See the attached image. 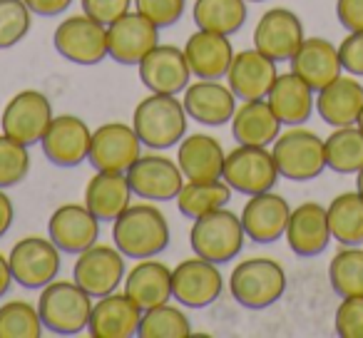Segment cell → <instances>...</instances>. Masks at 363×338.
I'll list each match as a JSON object with an SVG mask.
<instances>
[{
    "mask_svg": "<svg viewBox=\"0 0 363 338\" xmlns=\"http://www.w3.org/2000/svg\"><path fill=\"white\" fill-rule=\"evenodd\" d=\"M169 222L155 204H130L112 222V242L127 259H152L169 247Z\"/></svg>",
    "mask_w": 363,
    "mask_h": 338,
    "instance_id": "obj_1",
    "label": "cell"
},
{
    "mask_svg": "<svg viewBox=\"0 0 363 338\" xmlns=\"http://www.w3.org/2000/svg\"><path fill=\"white\" fill-rule=\"evenodd\" d=\"M187 110L177 100V95H157L150 92L145 100L137 102L132 112V127L142 145L155 152L177 147L187 137Z\"/></svg>",
    "mask_w": 363,
    "mask_h": 338,
    "instance_id": "obj_2",
    "label": "cell"
},
{
    "mask_svg": "<svg viewBox=\"0 0 363 338\" xmlns=\"http://www.w3.org/2000/svg\"><path fill=\"white\" fill-rule=\"evenodd\" d=\"M92 296L72 278V281H50L40 288L38 311H40L45 331L55 336H77L87 331L92 313Z\"/></svg>",
    "mask_w": 363,
    "mask_h": 338,
    "instance_id": "obj_3",
    "label": "cell"
},
{
    "mask_svg": "<svg viewBox=\"0 0 363 338\" xmlns=\"http://www.w3.org/2000/svg\"><path fill=\"white\" fill-rule=\"evenodd\" d=\"M286 291V271L269 257L244 259L229 276V293L239 306L249 311H264L274 306Z\"/></svg>",
    "mask_w": 363,
    "mask_h": 338,
    "instance_id": "obj_4",
    "label": "cell"
},
{
    "mask_svg": "<svg viewBox=\"0 0 363 338\" xmlns=\"http://www.w3.org/2000/svg\"><path fill=\"white\" fill-rule=\"evenodd\" d=\"M244 239L247 234H244L242 219L227 207L197 217L189 229L192 252L207 261L219 264V266L239 257V252L244 249Z\"/></svg>",
    "mask_w": 363,
    "mask_h": 338,
    "instance_id": "obj_5",
    "label": "cell"
},
{
    "mask_svg": "<svg viewBox=\"0 0 363 338\" xmlns=\"http://www.w3.org/2000/svg\"><path fill=\"white\" fill-rule=\"evenodd\" d=\"M272 154L279 174L291 182H311L326 169L323 140L301 125L281 132L272 145Z\"/></svg>",
    "mask_w": 363,
    "mask_h": 338,
    "instance_id": "obj_6",
    "label": "cell"
},
{
    "mask_svg": "<svg viewBox=\"0 0 363 338\" xmlns=\"http://www.w3.org/2000/svg\"><path fill=\"white\" fill-rule=\"evenodd\" d=\"M279 169L272 150L257 145H239L224 159L222 179L239 194H262L272 192L279 182Z\"/></svg>",
    "mask_w": 363,
    "mask_h": 338,
    "instance_id": "obj_7",
    "label": "cell"
},
{
    "mask_svg": "<svg viewBox=\"0 0 363 338\" xmlns=\"http://www.w3.org/2000/svg\"><path fill=\"white\" fill-rule=\"evenodd\" d=\"M52 45L57 55L75 65H97L107 55V28L90 16H70L55 28Z\"/></svg>",
    "mask_w": 363,
    "mask_h": 338,
    "instance_id": "obj_8",
    "label": "cell"
},
{
    "mask_svg": "<svg viewBox=\"0 0 363 338\" xmlns=\"http://www.w3.org/2000/svg\"><path fill=\"white\" fill-rule=\"evenodd\" d=\"M224 276L219 271V264L197 257L184 259L172 269V298L179 306L187 308H207L222 296Z\"/></svg>",
    "mask_w": 363,
    "mask_h": 338,
    "instance_id": "obj_9",
    "label": "cell"
},
{
    "mask_svg": "<svg viewBox=\"0 0 363 338\" xmlns=\"http://www.w3.org/2000/svg\"><path fill=\"white\" fill-rule=\"evenodd\" d=\"M8 261L18 286L43 288L60 274V249L50 242V237H23L13 244Z\"/></svg>",
    "mask_w": 363,
    "mask_h": 338,
    "instance_id": "obj_10",
    "label": "cell"
},
{
    "mask_svg": "<svg viewBox=\"0 0 363 338\" xmlns=\"http://www.w3.org/2000/svg\"><path fill=\"white\" fill-rule=\"evenodd\" d=\"M52 105L40 90H21L3 107L0 127L8 137L33 147L43 140L52 122Z\"/></svg>",
    "mask_w": 363,
    "mask_h": 338,
    "instance_id": "obj_11",
    "label": "cell"
},
{
    "mask_svg": "<svg viewBox=\"0 0 363 338\" xmlns=\"http://www.w3.org/2000/svg\"><path fill=\"white\" fill-rule=\"evenodd\" d=\"M127 182L132 194L147 202H172L184 187V174L179 164L164 154H140L127 169Z\"/></svg>",
    "mask_w": 363,
    "mask_h": 338,
    "instance_id": "obj_12",
    "label": "cell"
},
{
    "mask_svg": "<svg viewBox=\"0 0 363 338\" xmlns=\"http://www.w3.org/2000/svg\"><path fill=\"white\" fill-rule=\"evenodd\" d=\"M155 45H160V28L140 11L125 13L107 26V55L117 65L137 67Z\"/></svg>",
    "mask_w": 363,
    "mask_h": 338,
    "instance_id": "obj_13",
    "label": "cell"
},
{
    "mask_svg": "<svg viewBox=\"0 0 363 338\" xmlns=\"http://www.w3.org/2000/svg\"><path fill=\"white\" fill-rule=\"evenodd\" d=\"M142 140L135 127L125 122H105L92 132L90 142V164L102 172H127L132 162L142 154Z\"/></svg>",
    "mask_w": 363,
    "mask_h": 338,
    "instance_id": "obj_14",
    "label": "cell"
},
{
    "mask_svg": "<svg viewBox=\"0 0 363 338\" xmlns=\"http://www.w3.org/2000/svg\"><path fill=\"white\" fill-rule=\"evenodd\" d=\"M125 254L117 247L92 244L82 254H77V261L72 266V278L90 293L92 298L107 296L117 291L125 281Z\"/></svg>",
    "mask_w": 363,
    "mask_h": 338,
    "instance_id": "obj_15",
    "label": "cell"
},
{
    "mask_svg": "<svg viewBox=\"0 0 363 338\" xmlns=\"http://www.w3.org/2000/svg\"><path fill=\"white\" fill-rule=\"evenodd\" d=\"M90 142L92 130L82 117L57 115L52 117L50 127L43 135L40 147L48 162H52L55 167H62V169H72V167H80L87 159Z\"/></svg>",
    "mask_w": 363,
    "mask_h": 338,
    "instance_id": "obj_16",
    "label": "cell"
},
{
    "mask_svg": "<svg viewBox=\"0 0 363 338\" xmlns=\"http://www.w3.org/2000/svg\"><path fill=\"white\" fill-rule=\"evenodd\" d=\"M303 23L289 8H269L254 28V47L274 62H289L303 43Z\"/></svg>",
    "mask_w": 363,
    "mask_h": 338,
    "instance_id": "obj_17",
    "label": "cell"
},
{
    "mask_svg": "<svg viewBox=\"0 0 363 338\" xmlns=\"http://www.w3.org/2000/svg\"><path fill=\"white\" fill-rule=\"evenodd\" d=\"M142 85L157 95H179L187 90L192 70L184 50L174 45H155L137 65Z\"/></svg>",
    "mask_w": 363,
    "mask_h": 338,
    "instance_id": "obj_18",
    "label": "cell"
},
{
    "mask_svg": "<svg viewBox=\"0 0 363 338\" xmlns=\"http://www.w3.org/2000/svg\"><path fill=\"white\" fill-rule=\"evenodd\" d=\"M100 219L85 204H60L48 219V237L60 252L82 254L100 239Z\"/></svg>",
    "mask_w": 363,
    "mask_h": 338,
    "instance_id": "obj_19",
    "label": "cell"
},
{
    "mask_svg": "<svg viewBox=\"0 0 363 338\" xmlns=\"http://www.w3.org/2000/svg\"><path fill=\"white\" fill-rule=\"evenodd\" d=\"M291 217V207L289 202L272 192H262V194H252L249 202L244 204L242 214V227L244 234L252 239L254 244H274L286 234V224Z\"/></svg>",
    "mask_w": 363,
    "mask_h": 338,
    "instance_id": "obj_20",
    "label": "cell"
},
{
    "mask_svg": "<svg viewBox=\"0 0 363 338\" xmlns=\"http://www.w3.org/2000/svg\"><path fill=\"white\" fill-rule=\"evenodd\" d=\"M182 105L187 110L189 120L204 127H222L232 122L237 110V95L229 85H222L219 80H199L189 82Z\"/></svg>",
    "mask_w": 363,
    "mask_h": 338,
    "instance_id": "obj_21",
    "label": "cell"
},
{
    "mask_svg": "<svg viewBox=\"0 0 363 338\" xmlns=\"http://www.w3.org/2000/svg\"><path fill=\"white\" fill-rule=\"evenodd\" d=\"M286 242L296 257L311 259L326 252L331 242V227H328L326 207L318 202H303L296 209H291V217L286 224Z\"/></svg>",
    "mask_w": 363,
    "mask_h": 338,
    "instance_id": "obj_22",
    "label": "cell"
},
{
    "mask_svg": "<svg viewBox=\"0 0 363 338\" xmlns=\"http://www.w3.org/2000/svg\"><path fill=\"white\" fill-rule=\"evenodd\" d=\"M277 62L259 52L257 47L234 52L232 67L227 72V85L237 100H264L277 80Z\"/></svg>",
    "mask_w": 363,
    "mask_h": 338,
    "instance_id": "obj_23",
    "label": "cell"
},
{
    "mask_svg": "<svg viewBox=\"0 0 363 338\" xmlns=\"http://www.w3.org/2000/svg\"><path fill=\"white\" fill-rule=\"evenodd\" d=\"M142 321V308L125 291L107 293L92 303L87 333L92 338H132Z\"/></svg>",
    "mask_w": 363,
    "mask_h": 338,
    "instance_id": "obj_24",
    "label": "cell"
},
{
    "mask_svg": "<svg viewBox=\"0 0 363 338\" xmlns=\"http://www.w3.org/2000/svg\"><path fill=\"white\" fill-rule=\"evenodd\" d=\"M182 50H184L192 75H197L199 80H222L227 77L234 60V45L229 35L202 30V28L187 38Z\"/></svg>",
    "mask_w": 363,
    "mask_h": 338,
    "instance_id": "obj_25",
    "label": "cell"
},
{
    "mask_svg": "<svg viewBox=\"0 0 363 338\" xmlns=\"http://www.w3.org/2000/svg\"><path fill=\"white\" fill-rule=\"evenodd\" d=\"M224 159H227V152L222 150V142L204 132L187 135L177 145V164L189 182L219 179L224 172Z\"/></svg>",
    "mask_w": 363,
    "mask_h": 338,
    "instance_id": "obj_26",
    "label": "cell"
},
{
    "mask_svg": "<svg viewBox=\"0 0 363 338\" xmlns=\"http://www.w3.org/2000/svg\"><path fill=\"white\" fill-rule=\"evenodd\" d=\"M289 62H291V72L306 80L313 92L326 87L343 72L338 47L326 38H303L301 47L294 52Z\"/></svg>",
    "mask_w": 363,
    "mask_h": 338,
    "instance_id": "obj_27",
    "label": "cell"
},
{
    "mask_svg": "<svg viewBox=\"0 0 363 338\" xmlns=\"http://www.w3.org/2000/svg\"><path fill=\"white\" fill-rule=\"evenodd\" d=\"M361 110H363V85L356 77L338 75L333 82L321 87L316 95L318 117L331 127L356 125Z\"/></svg>",
    "mask_w": 363,
    "mask_h": 338,
    "instance_id": "obj_28",
    "label": "cell"
},
{
    "mask_svg": "<svg viewBox=\"0 0 363 338\" xmlns=\"http://www.w3.org/2000/svg\"><path fill=\"white\" fill-rule=\"evenodd\" d=\"M269 105H272L274 115L281 120L286 127L306 125L308 117L316 110V100H313V90L308 87L306 80L296 75V72H284L277 75L272 90L267 95Z\"/></svg>",
    "mask_w": 363,
    "mask_h": 338,
    "instance_id": "obj_29",
    "label": "cell"
},
{
    "mask_svg": "<svg viewBox=\"0 0 363 338\" xmlns=\"http://www.w3.org/2000/svg\"><path fill=\"white\" fill-rule=\"evenodd\" d=\"M125 293L145 311L172 298V269L152 259H137V266L125 274Z\"/></svg>",
    "mask_w": 363,
    "mask_h": 338,
    "instance_id": "obj_30",
    "label": "cell"
},
{
    "mask_svg": "<svg viewBox=\"0 0 363 338\" xmlns=\"http://www.w3.org/2000/svg\"><path fill=\"white\" fill-rule=\"evenodd\" d=\"M281 120L274 115L269 100H244L234 110L232 135L237 145H257L272 147L277 137L281 135Z\"/></svg>",
    "mask_w": 363,
    "mask_h": 338,
    "instance_id": "obj_31",
    "label": "cell"
},
{
    "mask_svg": "<svg viewBox=\"0 0 363 338\" xmlns=\"http://www.w3.org/2000/svg\"><path fill=\"white\" fill-rule=\"evenodd\" d=\"M132 204V187L125 172H102L95 169L85 187V207L100 222H115Z\"/></svg>",
    "mask_w": 363,
    "mask_h": 338,
    "instance_id": "obj_32",
    "label": "cell"
},
{
    "mask_svg": "<svg viewBox=\"0 0 363 338\" xmlns=\"http://www.w3.org/2000/svg\"><path fill=\"white\" fill-rule=\"evenodd\" d=\"M331 237L343 247L363 244V197L358 192H343L326 207Z\"/></svg>",
    "mask_w": 363,
    "mask_h": 338,
    "instance_id": "obj_33",
    "label": "cell"
},
{
    "mask_svg": "<svg viewBox=\"0 0 363 338\" xmlns=\"http://www.w3.org/2000/svg\"><path fill=\"white\" fill-rule=\"evenodd\" d=\"M192 16L202 30L234 35L247 23L249 8L247 0H194Z\"/></svg>",
    "mask_w": 363,
    "mask_h": 338,
    "instance_id": "obj_34",
    "label": "cell"
},
{
    "mask_svg": "<svg viewBox=\"0 0 363 338\" xmlns=\"http://www.w3.org/2000/svg\"><path fill=\"white\" fill-rule=\"evenodd\" d=\"M234 189L219 179H209V182H184L182 192L177 194V209H179L184 217H189L194 222L197 217L214 212V209H222L229 204Z\"/></svg>",
    "mask_w": 363,
    "mask_h": 338,
    "instance_id": "obj_35",
    "label": "cell"
},
{
    "mask_svg": "<svg viewBox=\"0 0 363 338\" xmlns=\"http://www.w3.org/2000/svg\"><path fill=\"white\" fill-rule=\"evenodd\" d=\"M326 167L336 174H356L363 167V132L358 125L336 127L323 140Z\"/></svg>",
    "mask_w": 363,
    "mask_h": 338,
    "instance_id": "obj_36",
    "label": "cell"
},
{
    "mask_svg": "<svg viewBox=\"0 0 363 338\" xmlns=\"http://www.w3.org/2000/svg\"><path fill=\"white\" fill-rule=\"evenodd\" d=\"M328 281L341 298L363 296V249L343 247L328 264Z\"/></svg>",
    "mask_w": 363,
    "mask_h": 338,
    "instance_id": "obj_37",
    "label": "cell"
},
{
    "mask_svg": "<svg viewBox=\"0 0 363 338\" xmlns=\"http://www.w3.org/2000/svg\"><path fill=\"white\" fill-rule=\"evenodd\" d=\"M140 338H184L192 336V321L187 313L169 303H160L142 311V321L137 328Z\"/></svg>",
    "mask_w": 363,
    "mask_h": 338,
    "instance_id": "obj_38",
    "label": "cell"
},
{
    "mask_svg": "<svg viewBox=\"0 0 363 338\" xmlns=\"http://www.w3.org/2000/svg\"><path fill=\"white\" fill-rule=\"evenodd\" d=\"M45 326L38 306L28 301H8L0 306V338H40Z\"/></svg>",
    "mask_w": 363,
    "mask_h": 338,
    "instance_id": "obj_39",
    "label": "cell"
},
{
    "mask_svg": "<svg viewBox=\"0 0 363 338\" xmlns=\"http://www.w3.org/2000/svg\"><path fill=\"white\" fill-rule=\"evenodd\" d=\"M30 172V152L28 145L8 137L6 132L0 135V189L18 187Z\"/></svg>",
    "mask_w": 363,
    "mask_h": 338,
    "instance_id": "obj_40",
    "label": "cell"
},
{
    "mask_svg": "<svg viewBox=\"0 0 363 338\" xmlns=\"http://www.w3.org/2000/svg\"><path fill=\"white\" fill-rule=\"evenodd\" d=\"M33 13L26 0H0V50H11L30 33Z\"/></svg>",
    "mask_w": 363,
    "mask_h": 338,
    "instance_id": "obj_41",
    "label": "cell"
},
{
    "mask_svg": "<svg viewBox=\"0 0 363 338\" xmlns=\"http://www.w3.org/2000/svg\"><path fill=\"white\" fill-rule=\"evenodd\" d=\"M333 328L341 338H363V296L341 298L333 316Z\"/></svg>",
    "mask_w": 363,
    "mask_h": 338,
    "instance_id": "obj_42",
    "label": "cell"
},
{
    "mask_svg": "<svg viewBox=\"0 0 363 338\" xmlns=\"http://www.w3.org/2000/svg\"><path fill=\"white\" fill-rule=\"evenodd\" d=\"M135 8L162 30V28H172L184 16L187 0H135Z\"/></svg>",
    "mask_w": 363,
    "mask_h": 338,
    "instance_id": "obj_43",
    "label": "cell"
},
{
    "mask_svg": "<svg viewBox=\"0 0 363 338\" xmlns=\"http://www.w3.org/2000/svg\"><path fill=\"white\" fill-rule=\"evenodd\" d=\"M132 3L135 0H80L82 13L90 16L92 21L102 23V26H110L117 18H122L125 13H130Z\"/></svg>",
    "mask_w": 363,
    "mask_h": 338,
    "instance_id": "obj_44",
    "label": "cell"
},
{
    "mask_svg": "<svg viewBox=\"0 0 363 338\" xmlns=\"http://www.w3.org/2000/svg\"><path fill=\"white\" fill-rule=\"evenodd\" d=\"M338 55H341V65L348 75L363 77V30L348 33L338 45Z\"/></svg>",
    "mask_w": 363,
    "mask_h": 338,
    "instance_id": "obj_45",
    "label": "cell"
},
{
    "mask_svg": "<svg viewBox=\"0 0 363 338\" xmlns=\"http://www.w3.org/2000/svg\"><path fill=\"white\" fill-rule=\"evenodd\" d=\"M336 18L348 33L363 30V0H336Z\"/></svg>",
    "mask_w": 363,
    "mask_h": 338,
    "instance_id": "obj_46",
    "label": "cell"
},
{
    "mask_svg": "<svg viewBox=\"0 0 363 338\" xmlns=\"http://www.w3.org/2000/svg\"><path fill=\"white\" fill-rule=\"evenodd\" d=\"M26 6L30 8L33 16L55 18V16H62V13L72 6V0H26Z\"/></svg>",
    "mask_w": 363,
    "mask_h": 338,
    "instance_id": "obj_47",
    "label": "cell"
},
{
    "mask_svg": "<svg viewBox=\"0 0 363 338\" xmlns=\"http://www.w3.org/2000/svg\"><path fill=\"white\" fill-rule=\"evenodd\" d=\"M13 222H16V207H13V199L8 197L6 189H0V239L11 232Z\"/></svg>",
    "mask_w": 363,
    "mask_h": 338,
    "instance_id": "obj_48",
    "label": "cell"
},
{
    "mask_svg": "<svg viewBox=\"0 0 363 338\" xmlns=\"http://www.w3.org/2000/svg\"><path fill=\"white\" fill-rule=\"evenodd\" d=\"M13 283H16V278H13V271H11V261H8L6 254H0V298L11 291Z\"/></svg>",
    "mask_w": 363,
    "mask_h": 338,
    "instance_id": "obj_49",
    "label": "cell"
},
{
    "mask_svg": "<svg viewBox=\"0 0 363 338\" xmlns=\"http://www.w3.org/2000/svg\"><path fill=\"white\" fill-rule=\"evenodd\" d=\"M356 192L363 197V167L356 172Z\"/></svg>",
    "mask_w": 363,
    "mask_h": 338,
    "instance_id": "obj_50",
    "label": "cell"
},
{
    "mask_svg": "<svg viewBox=\"0 0 363 338\" xmlns=\"http://www.w3.org/2000/svg\"><path fill=\"white\" fill-rule=\"evenodd\" d=\"M358 127H361V132H363V110H361V115H358V122H356Z\"/></svg>",
    "mask_w": 363,
    "mask_h": 338,
    "instance_id": "obj_51",
    "label": "cell"
},
{
    "mask_svg": "<svg viewBox=\"0 0 363 338\" xmlns=\"http://www.w3.org/2000/svg\"><path fill=\"white\" fill-rule=\"evenodd\" d=\"M247 3H264V0H247Z\"/></svg>",
    "mask_w": 363,
    "mask_h": 338,
    "instance_id": "obj_52",
    "label": "cell"
}]
</instances>
